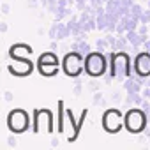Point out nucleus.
Wrapping results in <instances>:
<instances>
[{"label":"nucleus","mask_w":150,"mask_h":150,"mask_svg":"<svg viewBox=\"0 0 150 150\" xmlns=\"http://www.w3.org/2000/svg\"><path fill=\"white\" fill-rule=\"evenodd\" d=\"M48 35H50V39H57V35H58V23L57 21H53V25L50 27Z\"/></svg>","instance_id":"4be33fe9"},{"label":"nucleus","mask_w":150,"mask_h":150,"mask_svg":"<svg viewBox=\"0 0 150 150\" xmlns=\"http://www.w3.org/2000/svg\"><path fill=\"white\" fill-rule=\"evenodd\" d=\"M58 23V35L57 39H65V37H71V30L67 27V23H62V21H57Z\"/></svg>","instance_id":"a211bd4d"},{"label":"nucleus","mask_w":150,"mask_h":150,"mask_svg":"<svg viewBox=\"0 0 150 150\" xmlns=\"http://www.w3.org/2000/svg\"><path fill=\"white\" fill-rule=\"evenodd\" d=\"M0 32H7V23H0Z\"/></svg>","instance_id":"4c0bfd02"},{"label":"nucleus","mask_w":150,"mask_h":150,"mask_svg":"<svg viewBox=\"0 0 150 150\" xmlns=\"http://www.w3.org/2000/svg\"><path fill=\"white\" fill-rule=\"evenodd\" d=\"M7 69L14 76H28L34 71V64L28 58H14V62L11 65H7Z\"/></svg>","instance_id":"6e6552de"},{"label":"nucleus","mask_w":150,"mask_h":150,"mask_svg":"<svg viewBox=\"0 0 150 150\" xmlns=\"http://www.w3.org/2000/svg\"><path fill=\"white\" fill-rule=\"evenodd\" d=\"M117 39H118V35H113V32H110V34L106 35V41H108V44H110V48H113V50H115V44H117Z\"/></svg>","instance_id":"b1692460"},{"label":"nucleus","mask_w":150,"mask_h":150,"mask_svg":"<svg viewBox=\"0 0 150 150\" xmlns=\"http://www.w3.org/2000/svg\"><path fill=\"white\" fill-rule=\"evenodd\" d=\"M87 115H88V110H83V111H81V117H80V120L76 122V120H74V115H72V111H71L69 108L65 110V117H67V122L72 125V132L67 136V141H74V139L78 138V134H80V129H81V125H83V122H85Z\"/></svg>","instance_id":"9d476101"},{"label":"nucleus","mask_w":150,"mask_h":150,"mask_svg":"<svg viewBox=\"0 0 150 150\" xmlns=\"http://www.w3.org/2000/svg\"><path fill=\"white\" fill-rule=\"evenodd\" d=\"M65 110L67 108H64V101H58V108H57V111H58V132H64V125H65L64 115H65Z\"/></svg>","instance_id":"dca6fc26"},{"label":"nucleus","mask_w":150,"mask_h":150,"mask_svg":"<svg viewBox=\"0 0 150 150\" xmlns=\"http://www.w3.org/2000/svg\"><path fill=\"white\" fill-rule=\"evenodd\" d=\"M32 124L34 122H30V115L25 110H21V108H16V110L9 111V115H7V127L14 134L25 132L27 129H30Z\"/></svg>","instance_id":"20e7f679"},{"label":"nucleus","mask_w":150,"mask_h":150,"mask_svg":"<svg viewBox=\"0 0 150 150\" xmlns=\"http://www.w3.org/2000/svg\"><path fill=\"white\" fill-rule=\"evenodd\" d=\"M58 145H60L58 138H53V139H51V146H58Z\"/></svg>","instance_id":"e433bc0d"},{"label":"nucleus","mask_w":150,"mask_h":150,"mask_svg":"<svg viewBox=\"0 0 150 150\" xmlns=\"http://www.w3.org/2000/svg\"><path fill=\"white\" fill-rule=\"evenodd\" d=\"M110 76L129 78L131 76V57L127 51H111L110 55Z\"/></svg>","instance_id":"f257e3e1"},{"label":"nucleus","mask_w":150,"mask_h":150,"mask_svg":"<svg viewBox=\"0 0 150 150\" xmlns=\"http://www.w3.org/2000/svg\"><path fill=\"white\" fill-rule=\"evenodd\" d=\"M124 125V120H122V113L120 110H106L104 115H103V127L104 131L108 132H118Z\"/></svg>","instance_id":"0eeeda50"},{"label":"nucleus","mask_w":150,"mask_h":150,"mask_svg":"<svg viewBox=\"0 0 150 150\" xmlns=\"http://www.w3.org/2000/svg\"><path fill=\"white\" fill-rule=\"evenodd\" d=\"M143 11H145V9H143L139 4H136V2H134V4H132V7H131V16H134L136 20H139V16L143 14Z\"/></svg>","instance_id":"6ab92c4d"},{"label":"nucleus","mask_w":150,"mask_h":150,"mask_svg":"<svg viewBox=\"0 0 150 150\" xmlns=\"http://www.w3.org/2000/svg\"><path fill=\"white\" fill-rule=\"evenodd\" d=\"M127 44H129L127 35L118 34V39H117V44H115V50L113 51H127Z\"/></svg>","instance_id":"f3484780"},{"label":"nucleus","mask_w":150,"mask_h":150,"mask_svg":"<svg viewBox=\"0 0 150 150\" xmlns=\"http://www.w3.org/2000/svg\"><path fill=\"white\" fill-rule=\"evenodd\" d=\"M7 145H9V146H16V145H18V139H16L14 136H9V138H7Z\"/></svg>","instance_id":"2f4dec72"},{"label":"nucleus","mask_w":150,"mask_h":150,"mask_svg":"<svg viewBox=\"0 0 150 150\" xmlns=\"http://www.w3.org/2000/svg\"><path fill=\"white\" fill-rule=\"evenodd\" d=\"M2 13H4V14H9V13H11L9 4H2Z\"/></svg>","instance_id":"f704fd0d"},{"label":"nucleus","mask_w":150,"mask_h":150,"mask_svg":"<svg viewBox=\"0 0 150 150\" xmlns=\"http://www.w3.org/2000/svg\"><path fill=\"white\" fill-rule=\"evenodd\" d=\"M134 71L138 76H150V51H141L134 58Z\"/></svg>","instance_id":"1a4fd4ad"},{"label":"nucleus","mask_w":150,"mask_h":150,"mask_svg":"<svg viewBox=\"0 0 150 150\" xmlns=\"http://www.w3.org/2000/svg\"><path fill=\"white\" fill-rule=\"evenodd\" d=\"M141 96H143L145 99H150V87H145L143 92H141Z\"/></svg>","instance_id":"72a5a7b5"},{"label":"nucleus","mask_w":150,"mask_h":150,"mask_svg":"<svg viewBox=\"0 0 150 150\" xmlns=\"http://www.w3.org/2000/svg\"><path fill=\"white\" fill-rule=\"evenodd\" d=\"M138 32H139L141 35H148V23H141V25H138Z\"/></svg>","instance_id":"bb28decb"},{"label":"nucleus","mask_w":150,"mask_h":150,"mask_svg":"<svg viewBox=\"0 0 150 150\" xmlns=\"http://www.w3.org/2000/svg\"><path fill=\"white\" fill-rule=\"evenodd\" d=\"M139 23H150V9H145L139 16Z\"/></svg>","instance_id":"a878e982"},{"label":"nucleus","mask_w":150,"mask_h":150,"mask_svg":"<svg viewBox=\"0 0 150 150\" xmlns=\"http://www.w3.org/2000/svg\"><path fill=\"white\" fill-rule=\"evenodd\" d=\"M13 97H14V96H13V92H11V90H6V92H4V99H6L7 103H11V101H13Z\"/></svg>","instance_id":"7c9ffc66"},{"label":"nucleus","mask_w":150,"mask_h":150,"mask_svg":"<svg viewBox=\"0 0 150 150\" xmlns=\"http://www.w3.org/2000/svg\"><path fill=\"white\" fill-rule=\"evenodd\" d=\"M141 108H143L146 113H150V101H148V99H145V101L141 103Z\"/></svg>","instance_id":"473e14b6"},{"label":"nucleus","mask_w":150,"mask_h":150,"mask_svg":"<svg viewBox=\"0 0 150 150\" xmlns=\"http://www.w3.org/2000/svg\"><path fill=\"white\" fill-rule=\"evenodd\" d=\"M53 132V113L50 110L34 111V132Z\"/></svg>","instance_id":"423d86ee"},{"label":"nucleus","mask_w":150,"mask_h":150,"mask_svg":"<svg viewBox=\"0 0 150 150\" xmlns=\"http://www.w3.org/2000/svg\"><path fill=\"white\" fill-rule=\"evenodd\" d=\"M37 69L46 78H51L55 74H58V65L57 64H37Z\"/></svg>","instance_id":"f8f14e48"},{"label":"nucleus","mask_w":150,"mask_h":150,"mask_svg":"<svg viewBox=\"0 0 150 150\" xmlns=\"http://www.w3.org/2000/svg\"><path fill=\"white\" fill-rule=\"evenodd\" d=\"M146 111L143 108H131L124 117V125L132 134H141L146 129Z\"/></svg>","instance_id":"f03ea898"},{"label":"nucleus","mask_w":150,"mask_h":150,"mask_svg":"<svg viewBox=\"0 0 150 150\" xmlns=\"http://www.w3.org/2000/svg\"><path fill=\"white\" fill-rule=\"evenodd\" d=\"M111 101H113L115 104L122 103V92H113V94H111Z\"/></svg>","instance_id":"cd10ccee"},{"label":"nucleus","mask_w":150,"mask_h":150,"mask_svg":"<svg viewBox=\"0 0 150 150\" xmlns=\"http://www.w3.org/2000/svg\"><path fill=\"white\" fill-rule=\"evenodd\" d=\"M88 90H90V92H97V90H99V83H97L96 80H92V81L88 83Z\"/></svg>","instance_id":"c85d7f7f"},{"label":"nucleus","mask_w":150,"mask_h":150,"mask_svg":"<svg viewBox=\"0 0 150 150\" xmlns=\"http://www.w3.org/2000/svg\"><path fill=\"white\" fill-rule=\"evenodd\" d=\"M32 46L30 44H25V42H18L14 46L9 48V57L14 60V58H28L32 55Z\"/></svg>","instance_id":"9b49d317"},{"label":"nucleus","mask_w":150,"mask_h":150,"mask_svg":"<svg viewBox=\"0 0 150 150\" xmlns=\"http://www.w3.org/2000/svg\"><path fill=\"white\" fill-rule=\"evenodd\" d=\"M39 4H41V0H28V2H27V6H28L30 9H37Z\"/></svg>","instance_id":"c756f323"},{"label":"nucleus","mask_w":150,"mask_h":150,"mask_svg":"<svg viewBox=\"0 0 150 150\" xmlns=\"http://www.w3.org/2000/svg\"><path fill=\"white\" fill-rule=\"evenodd\" d=\"M62 67H64V72L67 74V76L78 78L80 74L83 72V69H85V57L81 53H78V51H72L71 50V53H67L64 57Z\"/></svg>","instance_id":"39448f33"},{"label":"nucleus","mask_w":150,"mask_h":150,"mask_svg":"<svg viewBox=\"0 0 150 150\" xmlns=\"http://www.w3.org/2000/svg\"><path fill=\"white\" fill-rule=\"evenodd\" d=\"M124 88H125V92L127 94H138V92H141V83L136 80V78H125V81H124Z\"/></svg>","instance_id":"4468645a"},{"label":"nucleus","mask_w":150,"mask_h":150,"mask_svg":"<svg viewBox=\"0 0 150 150\" xmlns=\"http://www.w3.org/2000/svg\"><path fill=\"white\" fill-rule=\"evenodd\" d=\"M37 64H57V65H58V57H57V53L51 50V51L42 53V55L37 58Z\"/></svg>","instance_id":"2eb2a0df"},{"label":"nucleus","mask_w":150,"mask_h":150,"mask_svg":"<svg viewBox=\"0 0 150 150\" xmlns=\"http://www.w3.org/2000/svg\"><path fill=\"white\" fill-rule=\"evenodd\" d=\"M50 50H53V51H57V50H58V44H57V39H51V44H50Z\"/></svg>","instance_id":"c9c22d12"},{"label":"nucleus","mask_w":150,"mask_h":150,"mask_svg":"<svg viewBox=\"0 0 150 150\" xmlns=\"http://www.w3.org/2000/svg\"><path fill=\"white\" fill-rule=\"evenodd\" d=\"M108 64H106V57L103 51H92L90 55L85 57V72L92 78H99L106 72Z\"/></svg>","instance_id":"7ed1b4c3"},{"label":"nucleus","mask_w":150,"mask_h":150,"mask_svg":"<svg viewBox=\"0 0 150 150\" xmlns=\"http://www.w3.org/2000/svg\"><path fill=\"white\" fill-rule=\"evenodd\" d=\"M71 50H72V51L81 53L83 57H87V55H90V53H92V46H90L87 41H74V42L71 44Z\"/></svg>","instance_id":"ddd939ff"},{"label":"nucleus","mask_w":150,"mask_h":150,"mask_svg":"<svg viewBox=\"0 0 150 150\" xmlns=\"http://www.w3.org/2000/svg\"><path fill=\"white\" fill-rule=\"evenodd\" d=\"M138 141H139V143H145V141H146V138H145V136H139V138H138Z\"/></svg>","instance_id":"58836bf2"},{"label":"nucleus","mask_w":150,"mask_h":150,"mask_svg":"<svg viewBox=\"0 0 150 150\" xmlns=\"http://www.w3.org/2000/svg\"><path fill=\"white\" fill-rule=\"evenodd\" d=\"M103 101H104V99H103V94H101L99 90H97V92H94V99H92L94 106H101V104H103Z\"/></svg>","instance_id":"393cba45"},{"label":"nucleus","mask_w":150,"mask_h":150,"mask_svg":"<svg viewBox=\"0 0 150 150\" xmlns=\"http://www.w3.org/2000/svg\"><path fill=\"white\" fill-rule=\"evenodd\" d=\"M96 48H97L99 51H106V50L110 48V44H108L106 37H101V39H97V41H96Z\"/></svg>","instance_id":"412c9836"},{"label":"nucleus","mask_w":150,"mask_h":150,"mask_svg":"<svg viewBox=\"0 0 150 150\" xmlns=\"http://www.w3.org/2000/svg\"><path fill=\"white\" fill-rule=\"evenodd\" d=\"M83 90V85H81V80H74V88H72V94L74 96H80Z\"/></svg>","instance_id":"5701e85b"},{"label":"nucleus","mask_w":150,"mask_h":150,"mask_svg":"<svg viewBox=\"0 0 150 150\" xmlns=\"http://www.w3.org/2000/svg\"><path fill=\"white\" fill-rule=\"evenodd\" d=\"M97 28L99 30H106L108 28V16L106 14H99L97 16Z\"/></svg>","instance_id":"aec40b11"}]
</instances>
